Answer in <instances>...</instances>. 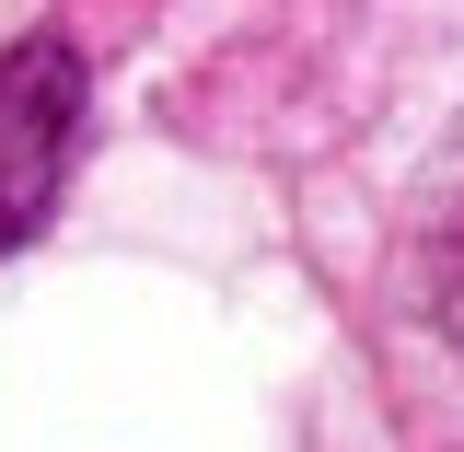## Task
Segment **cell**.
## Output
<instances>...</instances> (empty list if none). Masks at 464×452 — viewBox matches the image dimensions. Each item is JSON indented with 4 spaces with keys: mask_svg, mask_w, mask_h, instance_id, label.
Instances as JSON below:
<instances>
[{
    "mask_svg": "<svg viewBox=\"0 0 464 452\" xmlns=\"http://www.w3.org/2000/svg\"><path fill=\"white\" fill-rule=\"evenodd\" d=\"M82 105H93V82H82L70 35L0 47V255L47 232L58 186H70V151H82Z\"/></svg>",
    "mask_w": 464,
    "mask_h": 452,
    "instance_id": "6da1fadb",
    "label": "cell"
},
{
    "mask_svg": "<svg viewBox=\"0 0 464 452\" xmlns=\"http://www.w3.org/2000/svg\"><path fill=\"white\" fill-rule=\"evenodd\" d=\"M418 302H430V325L464 348V139L441 151L430 197H418Z\"/></svg>",
    "mask_w": 464,
    "mask_h": 452,
    "instance_id": "7a4b0ae2",
    "label": "cell"
}]
</instances>
